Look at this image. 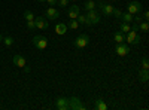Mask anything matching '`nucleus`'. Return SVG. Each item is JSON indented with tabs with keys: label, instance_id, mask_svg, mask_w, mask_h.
<instances>
[{
	"label": "nucleus",
	"instance_id": "19",
	"mask_svg": "<svg viewBox=\"0 0 149 110\" xmlns=\"http://www.w3.org/2000/svg\"><path fill=\"white\" fill-rule=\"evenodd\" d=\"M130 30H131V26H130L128 22H121V26H119V31H122L124 34H125V33H128Z\"/></svg>",
	"mask_w": 149,
	"mask_h": 110
},
{
	"label": "nucleus",
	"instance_id": "5",
	"mask_svg": "<svg viewBox=\"0 0 149 110\" xmlns=\"http://www.w3.org/2000/svg\"><path fill=\"white\" fill-rule=\"evenodd\" d=\"M142 10H143V6L140 2H131L127 5V12H130L131 15H140Z\"/></svg>",
	"mask_w": 149,
	"mask_h": 110
},
{
	"label": "nucleus",
	"instance_id": "18",
	"mask_svg": "<svg viewBox=\"0 0 149 110\" xmlns=\"http://www.w3.org/2000/svg\"><path fill=\"white\" fill-rule=\"evenodd\" d=\"M133 17H134V15H131L130 12H125V14H122V15H121V19H122V22H128V24H131V22H133Z\"/></svg>",
	"mask_w": 149,
	"mask_h": 110
},
{
	"label": "nucleus",
	"instance_id": "7",
	"mask_svg": "<svg viewBox=\"0 0 149 110\" xmlns=\"http://www.w3.org/2000/svg\"><path fill=\"white\" fill-rule=\"evenodd\" d=\"M69 107L72 110H82V109H85V106L82 104V101L78 98V97H72V98H69Z\"/></svg>",
	"mask_w": 149,
	"mask_h": 110
},
{
	"label": "nucleus",
	"instance_id": "23",
	"mask_svg": "<svg viewBox=\"0 0 149 110\" xmlns=\"http://www.w3.org/2000/svg\"><path fill=\"white\" fill-rule=\"evenodd\" d=\"M139 30H140V31H145V33L149 30V24H148V21H143V22L139 24Z\"/></svg>",
	"mask_w": 149,
	"mask_h": 110
},
{
	"label": "nucleus",
	"instance_id": "3",
	"mask_svg": "<svg viewBox=\"0 0 149 110\" xmlns=\"http://www.w3.org/2000/svg\"><path fill=\"white\" fill-rule=\"evenodd\" d=\"M33 45L39 51H43V49H46V46H48V39L45 37V36H34L33 37Z\"/></svg>",
	"mask_w": 149,
	"mask_h": 110
},
{
	"label": "nucleus",
	"instance_id": "17",
	"mask_svg": "<svg viewBox=\"0 0 149 110\" xmlns=\"http://www.w3.org/2000/svg\"><path fill=\"white\" fill-rule=\"evenodd\" d=\"M124 37H125V34H124L122 31H115V34H113V39H115L116 43H122Z\"/></svg>",
	"mask_w": 149,
	"mask_h": 110
},
{
	"label": "nucleus",
	"instance_id": "32",
	"mask_svg": "<svg viewBox=\"0 0 149 110\" xmlns=\"http://www.w3.org/2000/svg\"><path fill=\"white\" fill-rule=\"evenodd\" d=\"M46 2H48L49 5H55V3H57V0H46Z\"/></svg>",
	"mask_w": 149,
	"mask_h": 110
},
{
	"label": "nucleus",
	"instance_id": "16",
	"mask_svg": "<svg viewBox=\"0 0 149 110\" xmlns=\"http://www.w3.org/2000/svg\"><path fill=\"white\" fill-rule=\"evenodd\" d=\"M139 79H140L142 82H148V79H149V71H148L146 68L139 70Z\"/></svg>",
	"mask_w": 149,
	"mask_h": 110
},
{
	"label": "nucleus",
	"instance_id": "12",
	"mask_svg": "<svg viewBox=\"0 0 149 110\" xmlns=\"http://www.w3.org/2000/svg\"><path fill=\"white\" fill-rule=\"evenodd\" d=\"M45 17L48 19H58L60 18V12L55 9V8H48L45 10Z\"/></svg>",
	"mask_w": 149,
	"mask_h": 110
},
{
	"label": "nucleus",
	"instance_id": "27",
	"mask_svg": "<svg viewBox=\"0 0 149 110\" xmlns=\"http://www.w3.org/2000/svg\"><path fill=\"white\" fill-rule=\"evenodd\" d=\"M112 15H113L116 19H121V15H122V12L119 9H113V12H112Z\"/></svg>",
	"mask_w": 149,
	"mask_h": 110
},
{
	"label": "nucleus",
	"instance_id": "1",
	"mask_svg": "<svg viewBox=\"0 0 149 110\" xmlns=\"http://www.w3.org/2000/svg\"><path fill=\"white\" fill-rule=\"evenodd\" d=\"M98 22H100V14H98L95 9L88 10V14H86V24H85V26L86 27H93V26H95V24H98Z\"/></svg>",
	"mask_w": 149,
	"mask_h": 110
},
{
	"label": "nucleus",
	"instance_id": "30",
	"mask_svg": "<svg viewBox=\"0 0 149 110\" xmlns=\"http://www.w3.org/2000/svg\"><path fill=\"white\" fill-rule=\"evenodd\" d=\"M142 12H143V14H142V18H143L145 21H148V19H149V12H148V10H142Z\"/></svg>",
	"mask_w": 149,
	"mask_h": 110
},
{
	"label": "nucleus",
	"instance_id": "29",
	"mask_svg": "<svg viewBox=\"0 0 149 110\" xmlns=\"http://www.w3.org/2000/svg\"><path fill=\"white\" fill-rule=\"evenodd\" d=\"M27 28H29V30H34V28H36L34 19H33V21H27Z\"/></svg>",
	"mask_w": 149,
	"mask_h": 110
},
{
	"label": "nucleus",
	"instance_id": "11",
	"mask_svg": "<svg viewBox=\"0 0 149 110\" xmlns=\"http://www.w3.org/2000/svg\"><path fill=\"white\" fill-rule=\"evenodd\" d=\"M34 24L37 30H46L48 28V21L43 17H36L34 18Z\"/></svg>",
	"mask_w": 149,
	"mask_h": 110
},
{
	"label": "nucleus",
	"instance_id": "35",
	"mask_svg": "<svg viewBox=\"0 0 149 110\" xmlns=\"http://www.w3.org/2000/svg\"><path fill=\"white\" fill-rule=\"evenodd\" d=\"M70 2H76V0H70Z\"/></svg>",
	"mask_w": 149,
	"mask_h": 110
},
{
	"label": "nucleus",
	"instance_id": "36",
	"mask_svg": "<svg viewBox=\"0 0 149 110\" xmlns=\"http://www.w3.org/2000/svg\"><path fill=\"white\" fill-rule=\"evenodd\" d=\"M97 2H102V0H97Z\"/></svg>",
	"mask_w": 149,
	"mask_h": 110
},
{
	"label": "nucleus",
	"instance_id": "26",
	"mask_svg": "<svg viewBox=\"0 0 149 110\" xmlns=\"http://www.w3.org/2000/svg\"><path fill=\"white\" fill-rule=\"evenodd\" d=\"M142 68H149V61H148V57H143V59H142Z\"/></svg>",
	"mask_w": 149,
	"mask_h": 110
},
{
	"label": "nucleus",
	"instance_id": "13",
	"mask_svg": "<svg viewBox=\"0 0 149 110\" xmlns=\"http://www.w3.org/2000/svg\"><path fill=\"white\" fill-rule=\"evenodd\" d=\"M81 14V9H79V6L78 5H72L70 8H69V18L70 19H76V17Z\"/></svg>",
	"mask_w": 149,
	"mask_h": 110
},
{
	"label": "nucleus",
	"instance_id": "10",
	"mask_svg": "<svg viewBox=\"0 0 149 110\" xmlns=\"http://www.w3.org/2000/svg\"><path fill=\"white\" fill-rule=\"evenodd\" d=\"M98 8H100V12L104 15V17H110L112 15V12H113V6L109 5V3H100L98 5Z\"/></svg>",
	"mask_w": 149,
	"mask_h": 110
},
{
	"label": "nucleus",
	"instance_id": "21",
	"mask_svg": "<svg viewBox=\"0 0 149 110\" xmlns=\"http://www.w3.org/2000/svg\"><path fill=\"white\" fill-rule=\"evenodd\" d=\"M3 43H5L6 48L12 46V45H14V37H10V36H6V37H3Z\"/></svg>",
	"mask_w": 149,
	"mask_h": 110
},
{
	"label": "nucleus",
	"instance_id": "33",
	"mask_svg": "<svg viewBox=\"0 0 149 110\" xmlns=\"http://www.w3.org/2000/svg\"><path fill=\"white\" fill-rule=\"evenodd\" d=\"M3 42V37H2V34H0V43H2Z\"/></svg>",
	"mask_w": 149,
	"mask_h": 110
},
{
	"label": "nucleus",
	"instance_id": "34",
	"mask_svg": "<svg viewBox=\"0 0 149 110\" xmlns=\"http://www.w3.org/2000/svg\"><path fill=\"white\" fill-rule=\"evenodd\" d=\"M39 2H46V0H39Z\"/></svg>",
	"mask_w": 149,
	"mask_h": 110
},
{
	"label": "nucleus",
	"instance_id": "8",
	"mask_svg": "<svg viewBox=\"0 0 149 110\" xmlns=\"http://www.w3.org/2000/svg\"><path fill=\"white\" fill-rule=\"evenodd\" d=\"M55 107L58 110H69V98H66V97H58V98L55 100Z\"/></svg>",
	"mask_w": 149,
	"mask_h": 110
},
{
	"label": "nucleus",
	"instance_id": "31",
	"mask_svg": "<svg viewBox=\"0 0 149 110\" xmlns=\"http://www.w3.org/2000/svg\"><path fill=\"white\" fill-rule=\"evenodd\" d=\"M142 17H133V21H134V24H140L142 22Z\"/></svg>",
	"mask_w": 149,
	"mask_h": 110
},
{
	"label": "nucleus",
	"instance_id": "24",
	"mask_svg": "<svg viewBox=\"0 0 149 110\" xmlns=\"http://www.w3.org/2000/svg\"><path fill=\"white\" fill-rule=\"evenodd\" d=\"M24 18H26V21H33V19H34L33 12H30V10H26V12H24Z\"/></svg>",
	"mask_w": 149,
	"mask_h": 110
},
{
	"label": "nucleus",
	"instance_id": "9",
	"mask_svg": "<svg viewBox=\"0 0 149 110\" xmlns=\"http://www.w3.org/2000/svg\"><path fill=\"white\" fill-rule=\"evenodd\" d=\"M128 52H130V48H128V45L127 43H118V46H116V55H119V57H125V55H128Z\"/></svg>",
	"mask_w": 149,
	"mask_h": 110
},
{
	"label": "nucleus",
	"instance_id": "22",
	"mask_svg": "<svg viewBox=\"0 0 149 110\" xmlns=\"http://www.w3.org/2000/svg\"><path fill=\"white\" fill-rule=\"evenodd\" d=\"M67 28H72V30H76V28H79V22H78L76 19H72V21L69 22Z\"/></svg>",
	"mask_w": 149,
	"mask_h": 110
},
{
	"label": "nucleus",
	"instance_id": "15",
	"mask_svg": "<svg viewBox=\"0 0 149 110\" xmlns=\"http://www.w3.org/2000/svg\"><path fill=\"white\" fill-rule=\"evenodd\" d=\"M95 110H106L107 109V104L104 103V100H102V98H97L95 101H94V106H93Z\"/></svg>",
	"mask_w": 149,
	"mask_h": 110
},
{
	"label": "nucleus",
	"instance_id": "25",
	"mask_svg": "<svg viewBox=\"0 0 149 110\" xmlns=\"http://www.w3.org/2000/svg\"><path fill=\"white\" fill-rule=\"evenodd\" d=\"M76 21H78L79 24H86V15H84V14H79V15L76 17Z\"/></svg>",
	"mask_w": 149,
	"mask_h": 110
},
{
	"label": "nucleus",
	"instance_id": "28",
	"mask_svg": "<svg viewBox=\"0 0 149 110\" xmlns=\"http://www.w3.org/2000/svg\"><path fill=\"white\" fill-rule=\"evenodd\" d=\"M57 5H58L60 8H66V6L69 5V0H57Z\"/></svg>",
	"mask_w": 149,
	"mask_h": 110
},
{
	"label": "nucleus",
	"instance_id": "6",
	"mask_svg": "<svg viewBox=\"0 0 149 110\" xmlns=\"http://www.w3.org/2000/svg\"><path fill=\"white\" fill-rule=\"evenodd\" d=\"M12 61H14V64L19 68H24V71H30V67H27V63H26V58H24L22 55H14V58H12Z\"/></svg>",
	"mask_w": 149,
	"mask_h": 110
},
{
	"label": "nucleus",
	"instance_id": "20",
	"mask_svg": "<svg viewBox=\"0 0 149 110\" xmlns=\"http://www.w3.org/2000/svg\"><path fill=\"white\" fill-rule=\"evenodd\" d=\"M84 8H85V10H86V12H88V10H93V9H95V3H94V0H88V2H85Z\"/></svg>",
	"mask_w": 149,
	"mask_h": 110
},
{
	"label": "nucleus",
	"instance_id": "14",
	"mask_svg": "<svg viewBox=\"0 0 149 110\" xmlns=\"http://www.w3.org/2000/svg\"><path fill=\"white\" fill-rule=\"evenodd\" d=\"M55 33H57L58 36L66 34V33H67V26H66L64 22H58L57 26H55Z\"/></svg>",
	"mask_w": 149,
	"mask_h": 110
},
{
	"label": "nucleus",
	"instance_id": "4",
	"mask_svg": "<svg viewBox=\"0 0 149 110\" xmlns=\"http://www.w3.org/2000/svg\"><path fill=\"white\" fill-rule=\"evenodd\" d=\"M88 42H90V36L88 34H81V36H78V37L73 40L74 46H76L78 49H84V48L88 45Z\"/></svg>",
	"mask_w": 149,
	"mask_h": 110
},
{
	"label": "nucleus",
	"instance_id": "2",
	"mask_svg": "<svg viewBox=\"0 0 149 110\" xmlns=\"http://www.w3.org/2000/svg\"><path fill=\"white\" fill-rule=\"evenodd\" d=\"M128 45H139L140 43V36H139V31H134V30H130L128 33H125V37H124Z\"/></svg>",
	"mask_w": 149,
	"mask_h": 110
}]
</instances>
